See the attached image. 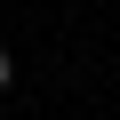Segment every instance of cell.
I'll list each match as a JSON object with an SVG mask.
<instances>
[{
	"label": "cell",
	"mask_w": 120,
	"mask_h": 120,
	"mask_svg": "<svg viewBox=\"0 0 120 120\" xmlns=\"http://www.w3.org/2000/svg\"><path fill=\"white\" fill-rule=\"evenodd\" d=\"M8 80H16V56H8V48H0V88H8Z\"/></svg>",
	"instance_id": "obj_1"
}]
</instances>
